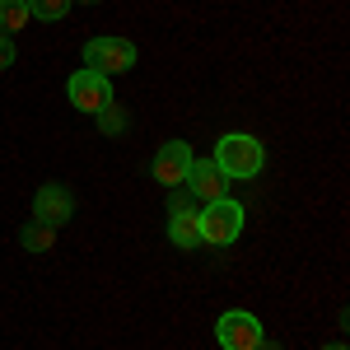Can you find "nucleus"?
Wrapping results in <instances>:
<instances>
[{
	"label": "nucleus",
	"mask_w": 350,
	"mask_h": 350,
	"mask_svg": "<svg viewBox=\"0 0 350 350\" xmlns=\"http://www.w3.org/2000/svg\"><path fill=\"white\" fill-rule=\"evenodd\" d=\"M98 117H103V126H108V131H122V112H117V108H103Z\"/></svg>",
	"instance_id": "nucleus-14"
},
{
	"label": "nucleus",
	"mask_w": 350,
	"mask_h": 350,
	"mask_svg": "<svg viewBox=\"0 0 350 350\" xmlns=\"http://www.w3.org/2000/svg\"><path fill=\"white\" fill-rule=\"evenodd\" d=\"M196 224H201V243H211V247H229V243H239V234H243V206H239V201H229V196L206 201V206L196 211Z\"/></svg>",
	"instance_id": "nucleus-2"
},
{
	"label": "nucleus",
	"mask_w": 350,
	"mask_h": 350,
	"mask_svg": "<svg viewBox=\"0 0 350 350\" xmlns=\"http://www.w3.org/2000/svg\"><path fill=\"white\" fill-rule=\"evenodd\" d=\"M75 215V196L66 187H56V183H47V187L38 191V201H33V219H42V224H52V229H61L66 219Z\"/></svg>",
	"instance_id": "nucleus-8"
},
{
	"label": "nucleus",
	"mask_w": 350,
	"mask_h": 350,
	"mask_svg": "<svg viewBox=\"0 0 350 350\" xmlns=\"http://www.w3.org/2000/svg\"><path fill=\"white\" fill-rule=\"evenodd\" d=\"M323 350H346V346H341V341H332V346H323Z\"/></svg>",
	"instance_id": "nucleus-16"
},
{
	"label": "nucleus",
	"mask_w": 350,
	"mask_h": 350,
	"mask_svg": "<svg viewBox=\"0 0 350 350\" xmlns=\"http://www.w3.org/2000/svg\"><path fill=\"white\" fill-rule=\"evenodd\" d=\"M5 66H14V38L10 33H0V70Z\"/></svg>",
	"instance_id": "nucleus-13"
},
{
	"label": "nucleus",
	"mask_w": 350,
	"mask_h": 350,
	"mask_svg": "<svg viewBox=\"0 0 350 350\" xmlns=\"http://www.w3.org/2000/svg\"><path fill=\"white\" fill-rule=\"evenodd\" d=\"M262 163H267V150H262V140L257 135H247V131H229V135H219V145H215V168L229 178V183H247V178H257L262 173Z\"/></svg>",
	"instance_id": "nucleus-1"
},
{
	"label": "nucleus",
	"mask_w": 350,
	"mask_h": 350,
	"mask_svg": "<svg viewBox=\"0 0 350 350\" xmlns=\"http://www.w3.org/2000/svg\"><path fill=\"white\" fill-rule=\"evenodd\" d=\"M84 5H94V0H84Z\"/></svg>",
	"instance_id": "nucleus-17"
},
{
	"label": "nucleus",
	"mask_w": 350,
	"mask_h": 350,
	"mask_svg": "<svg viewBox=\"0 0 350 350\" xmlns=\"http://www.w3.org/2000/svg\"><path fill=\"white\" fill-rule=\"evenodd\" d=\"M84 66L98 75H122L135 66V42L126 38H89L84 42Z\"/></svg>",
	"instance_id": "nucleus-3"
},
{
	"label": "nucleus",
	"mask_w": 350,
	"mask_h": 350,
	"mask_svg": "<svg viewBox=\"0 0 350 350\" xmlns=\"http://www.w3.org/2000/svg\"><path fill=\"white\" fill-rule=\"evenodd\" d=\"M262 336H267V332H262V323H257L247 308H229V313L215 323V341L224 350H257Z\"/></svg>",
	"instance_id": "nucleus-5"
},
{
	"label": "nucleus",
	"mask_w": 350,
	"mask_h": 350,
	"mask_svg": "<svg viewBox=\"0 0 350 350\" xmlns=\"http://www.w3.org/2000/svg\"><path fill=\"white\" fill-rule=\"evenodd\" d=\"M52 239H56V229H52V224H42V219H28L24 229H19V243H24L28 252H47Z\"/></svg>",
	"instance_id": "nucleus-10"
},
{
	"label": "nucleus",
	"mask_w": 350,
	"mask_h": 350,
	"mask_svg": "<svg viewBox=\"0 0 350 350\" xmlns=\"http://www.w3.org/2000/svg\"><path fill=\"white\" fill-rule=\"evenodd\" d=\"M28 24V0H0V33H19Z\"/></svg>",
	"instance_id": "nucleus-11"
},
{
	"label": "nucleus",
	"mask_w": 350,
	"mask_h": 350,
	"mask_svg": "<svg viewBox=\"0 0 350 350\" xmlns=\"http://www.w3.org/2000/svg\"><path fill=\"white\" fill-rule=\"evenodd\" d=\"M183 187H187L196 201H219V196H229V178L215 168V159H191Z\"/></svg>",
	"instance_id": "nucleus-7"
},
{
	"label": "nucleus",
	"mask_w": 350,
	"mask_h": 350,
	"mask_svg": "<svg viewBox=\"0 0 350 350\" xmlns=\"http://www.w3.org/2000/svg\"><path fill=\"white\" fill-rule=\"evenodd\" d=\"M257 350H280V346H275V341H267V336H262V346H257Z\"/></svg>",
	"instance_id": "nucleus-15"
},
{
	"label": "nucleus",
	"mask_w": 350,
	"mask_h": 350,
	"mask_svg": "<svg viewBox=\"0 0 350 350\" xmlns=\"http://www.w3.org/2000/svg\"><path fill=\"white\" fill-rule=\"evenodd\" d=\"M187 168H191V145L187 140L159 145V154H154V163H150V173L159 178L163 187H183V183H187Z\"/></svg>",
	"instance_id": "nucleus-6"
},
{
	"label": "nucleus",
	"mask_w": 350,
	"mask_h": 350,
	"mask_svg": "<svg viewBox=\"0 0 350 350\" xmlns=\"http://www.w3.org/2000/svg\"><path fill=\"white\" fill-rule=\"evenodd\" d=\"M168 239L178 247H201V224H196V211L191 206H168Z\"/></svg>",
	"instance_id": "nucleus-9"
},
{
	"label": "nucleus",
	"mask_w": 350,
	"mask_h": 350,
	"mask_svg": "<svg viewBox=\"0 0 350 350\" xmlns=\"http://www.w3.org/2000/svg\"><path fill=\"white\" fill-rule=\"evenodd\" d=\"M66 94H70V103H75L80 112H89V117H98L103 108H112V80L98 75V70H89V66L70 75Z\"/></svg>",
	"instance_id": "nucleus-4"
},
{
	"label": "nucleus",
	"mask_w": 350,
	"mask_h": 350,
	"mask_svg": "<svg viewBox=\"0 0 350 350\" xmlns=\"http://www.w3.org/2000/svg\"><path fill=\"white\" fill-rule=\"evenodd\" d=\"M66 10H70V0H28V19L56 24V19H66Z\"/></svg>",
	"instance_id": "nucleus-12"
}]
</instances>
